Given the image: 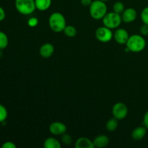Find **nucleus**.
Wrapping results in <instances>:
<instances>
[{"instance_id": "1", "label": "nucleus", "mask_w": 148, "mask_h": 148, "mask_svg": "<svg viewBox=\"0 0 148 148\" xmlns=\"http://www.w3.org/2000/svg\"><path fill=\"white\" fill-rule=\"evenodd\" d=\"M126 45L130 51L140 53L145 49L146 40L142 35L134 34L130 36Z\"/></svg>"}, {"instance_id": "9", "label": "nucleus", "mask_w": 148, "mask_h": 148, "mask_svg": "<svg viewBox=\"0 0 148 148\" xmlns=\"http://www.w3.org/2000/svg\"><path fill=\"white\" fill-rule=\"evenodd\" d=\"M49 132L53 135H62L66 132V127L64 123L55 121L49 126Z\"/></svg>"}, {"instance_id": "3", "label": "nucleus", "mask_w": 148, "mask_h": 148, "mask_svg": "<svg viewBox=\"0 0 148 148\" xmlns=\"http://www.w3.org/2000/svg\"><path fill=\"white\" fill-rule=\"evenodd\" d=\"M89 12L91 17L94 20H101L107 13V6L105 1L101 0L92 1L90 6Z\"/></svg>"}, {"instance_id": "10", "label": "nucleus", "mask_w": 148, "mask_h": 148, "mask_svg": "<svg viewBox=\"0 0 148 148\" xmlns=\"http://www.w3.org/2000/svg\"><path fill=\"white\" fill-rule=\"evenodd\" d=\"M137 17V12L134 8L125 9L121 14L122 22L125 23H131L134 22Z\"/></svg>"}, {"instance_id": "7", "label": "nucleus", "mask_w": 148, "mask_h": 148, "mask_svg": "<svg viewBox=\"0 0 148 148\" xmlns=\"http://www.w3.org/2000/svg\"><path fill=\"white\" fill-rule=\"evenodd\" d=\"M113 116L117 120H123L128 114V108L124 103L118 102L114 105L112 108Z\"/></svg>"}, {"instance_id": "5", "label": "nucleus", "mask_w": 148, "mask_h": 148, "mask_svg": "<svg viewBox=\"0 0 148 148\" xmlns=\"http://www.w3.org/2000/svg\"><path fill=\"white\" fill-rule=\"evenodd\" d=\"M102 20L103 25L111 30L118 28L122 23L121 14L114 12V11L111 12H107Z\"/></svg>"}, {"instance_id": "22", "label": "nucleus", "mask_w": 148, "mask_h": 148, "mask_svg": "<svg viewBox=\"0 0 148 148\" xmlns=\"http://www.w3.org/2000/svg\"><path fill=\"white\" fill-rule=\"evenodd\" d=\"M140 17L143 21V23L145 24H148V6L147 7H145L141 12L140 14Z\"/></svg>"}, {"instance_id": "26", "label": "nucleus", "mask_w": 148, "mask_h": 148, "mask_svg": "<svg viewBox=\"0 0 148 148\" xmlns=\"http://www.w3.org/2000/svg\"><path fill=\"white\" fill-rule=\"evenodd\" d=\"M16 147H17V146H16V145L14 144V143H12V142H10V141L5 142V143H4L2 145H1V147L2 148H15Z\"/></svg>"}, {"instance_id": "20", "label": "nucleus", "mask_w": 148, "mask_h": 148, "mask_svg": "<svg viewBox=\"0 0 148 148\" xmlns=\"http://www.w3.org/2000/svg\"><path fill=\"white\" fill-rule=\"evenodd\" d=\"M124 10H125V7H124V4L121 1H116L113 5V11L116 13L121 14H122Z\"/></svg>"}, {"instance_id": "29", "label": "nucleus", "mask_w": 148, "mask_h": 148, "mask_svg": "<svg viewBox=\"0 0 148 148\" xmlns=\"http://www.w3.org/2000/svg\"><path fill=\"white\" fill-rule=\"evenodd\" d=\"M81 4L85 7H90V4H92V0H80Z\"/></svg>"}, {"instance_id": "27", "label": "nucleus", "mask_w": 148, "mask_h": 148, "mask_svg": "<svg viewBox=\"0 0 148 148\" xmlns=\"http://www.w3.org/2000/svg\"><path fill=\"white\" fill-rule=\"evenodd\" d=\"M143 125L148 130V111H146L143 117Z\"/></svg>"}, {"instance_id": "13", "label": "nucleus", "mask_w": 148, "mask_h": 148, "mask_svg": "<svg viewBox=\"0 0 148 148\" xmlns=\"http://www.w3.org/2000/svg\"><path fill=\"white\" fill-rule=\"evenodd\" d=\"M92 142H93V145L95 147H106L109 144V138L105 134H101V135L97 136Z\"/></svg>"}, {"instance_id": "15", "label": "nucleus", "mask_w": 148, "mask_h": 148, "mask_svg": "<svg viewBox=\"0 0 148 148\" xmlns=\"http://www.w3.org/2000/svg\"><path fill=\"white\" fill-rule=\"evenodd\" d=\"M52 0H35L36 7L39 11H46L51 6Z\"/></svg>"}, {"instance_id": "23", "label": "nucleus", "mask_w": 148, "mask_h": 148, "mask_svg": "<svg viewBox=\"0 0 148 148\" xmlns=\"http://www.w3.org/2000/svg\"><path fill=\"white\" fill-rule=\"evenodd\" d=\"M62 142L63 143V144L66 145H71L72 143V137H71L69 134H66L64 133V134H62Z\"/></svg>"}, {"instance_id": "14", "label": "nucleus", "mask_w": 148, "mask_h": 148, "mask_svg": "<svg viewBox=\"0 0 148 148\" xmlns=\"http://www.w3.org/2000/svg\"><path fill=\"white\" fill-rule=\"evenodd\" d=\"M76 148H94L93 142L87 137H79L75 143Z\"/></svg>"}, {"instance_id": "16", "label": "nucleus", "mask_w": 148, "mask_h": 148, "mask_svg": "<svg viewBox=\"0 0 148 148\" xmlns=\"http://www.w3.org/2000/svg\"><path fill=\"white\" fill-rule=\"evenodd\" d=\"M43 147L45 148H61L62 145L59 140L54 137H49L45 140L43 143Z\"/></svg>"}, {"instance_id": "18", "label": "nucleus", "mask_w": 148, "mask_h": 148, "mask_svg": "<svg viewBox=\"0 0 148 148\" xmlns=\"http://www.w3.org/2000/svg\"><path fill=\"white\" fill-rule=\"evenodd\" d=\"M9 43V39L7 34L2 31H0V50L4 49L7 47Z\"/></svg>"}, {"instance_id": "24", "label": "nucleus", "mask_w": 148, "mask_h": 148, "mask_svg": "<svg viewBox=\"0 0 148 148\" xmlns=\"http://www.w3.org/2000/svg\"><path fill=\"white\" fill-rule=\"evenodd\" d=\"M38 20L35 17H30L27 21V25L31 27H36L38 25Z\"/></svg>"}, {"instance_id": "11", "label": "nucleus", "mask_w": 148, "mask_h": 148, "mask_svg": "<svg viewBox=\"0 0 148 148\" xmlns=\"http://www.w3.org/2000/svg\"><path fill=\"white\" fill-rule=\"evenodd\" d=\"M54 52V46L50 43H46L40 46L39 49V53L41 57L44 59H48L52 56Z\"/></svg>"}, {"instance_id": "12", "label": "nucleus", "mask_w": 148, "mask_h": 148, "mask_svg": "<svg viewBox=\"0 0 148 148\" xmlns=\"http://www.w3.org/2000/svg\"><path fill=\"white\" fill-rule=\"evenodd\" d=\"M147 129L145 126L137 127L132 132V138L134 140H136V141L143 140L145 137L146 134H147Z\"/></svg>"}, {"instance_id": "6", "label": "nucleus", "mask_w": 148, "mask_h": 148, "mask_svg": "<svg viewBox=\"0 0 148 148\" xmlns=\"http://www.w3.org/2000/svg\"><path fill=\"white\" fill-rule=\"evenodd\" d=\"M95 37L99 41L102 43H108L111 41L114 38V33H113L111 29L103 26L100 27L95 30Z\"/></svg>"}, {"instance_id": "17", "label": "nucleus", "mask_w": 148, "mask_h": 148, "mask_svg": "<svg viewBox=\"0 0 148 148\" xmlns=\"http://www.w3.org/2000/svg\"><path fill=\"white\" fill-rule=\"evenodd\" d=\"M118 121L119 120H117L114 117L108 120V121L106 122V130L108 132H112L115 131L117 129V127H118Z\"/></svg>"}, {"instance_id": "30", "label": "nucleus", "mask_w": 148, "mask_h": 148, "mask_svg": "<svg viewBox=\"0 0 148 148\" xmlns=\"http://www.w3.org/2000/svg\"><path fill=\"white\" fill-rule=\"evenodd\" d=\"M101 1H109V0H101Z\"/></svg>"}, {"instance_id": "25", "label": "nucleus", "mask_w": 148, "mask_h": 148, "mask_svg": "<svg viewBox=\"0 0 148 148\" xmlns=\"http://www.w3.org/2000/svg\"><path fill=\"white\" fill-rule=\"evenodd\" d=\"M140 31L141 33V35L143 36H148V24H145L143 23V25L140 27Z\"/></svg>"}, {"instance_id": "21", "label": "nucleus", "mask_w": 148, "mask_h": 148, "mask_svg": "<svg viewBox=\"0 0 148 148\" xmlns=\"http://www.w3.org/2000/svg\"><path fill=\"white\" fill-rule=\"evenodd\" d=\"M7 116H8V111L5 106L0 104V123L4 122L6 121Z\"/></svg>"}, {"instance_id": "4", "label": "nucleus", "mask_w": 148, "mask_h": 148, "mask_svg": "<svg viewBox=\"0 0 148 148\" xmlns=\"http://www.w3.org/2000/svg\"><path fill=\"white\" fill-rule=\"evenodd\" d=\"M17 11L23 15H28L36 10L35 0H15L14 2Z\"/></svg>"}, {"instance_id": "19", "label": "nucleus", "mask_w": 148, "mask_h": 148, "mask_svg": "<svg viewBox=\"0 0 148 148\" xmlns=\"http://www.w3.org/2000/svg\"><path fill=\"white\" fill-rule=\"evenodd\" d=\"M63 32L66 36H68L69 38L75 37L77 35V29L72 25H66Z\"/></svg>"}, {"instance_id": "8", "label": "nucleus", "mask_w": 148, "mask_h": 148, "mask_svg": "<svg viewBox=\"0 0 148 148\" xmlns=\"http://www.w3.org/2000/svg\"><path fill=\"white\" fill-rule=\"evenodd\" d=\"M129 38H130V36H129L128 32L124 28H117L115 33H114V38L119 44H126Z\"/></svg>"}, {"instance_id": "28", "label": "nucleus", "mask_w": 148, "mask_h": 148, "mask_svg": "<svg viewBox=\"0 0 148 148\" xmlns=\"http://www.w3.org/2000/svg\"><path fill=\"white\" fill-rule=\"evenodd\" d=\"M6 17V13L4 9L1 7H0V22L3 21Z\"/></svg>"}, {"instance_id": "2", "label": "nucleus", "mask_w": 148, "mask_h": 148, "mask_svg": "<svg viewBox=\"0 0 148 148\" xmlns=\"http://www.w3.org/2000/svg\"><path fill=\"white\" fill-rule=\"evenodd\" d=\"M49 25L51 30L55 33L64 31L66 26V19L60 12H53L49 18Z\"/></svg>"}]
</instances>
